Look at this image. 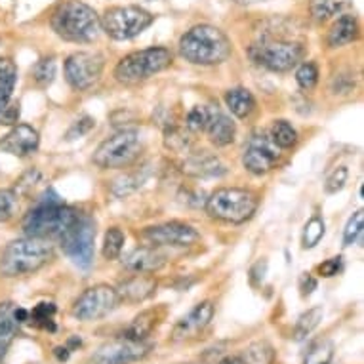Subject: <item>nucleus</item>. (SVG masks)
<instances>
[{"instance_id":"3","label":"nucleus","mask_w":364,"mask_h":364,"mask_svg":"<svg viewBox=\"0 0 364 364\" xmlns=\"http://www.w3.org/2000/svg\"><path fill=\"white\" fill-rule=\"evenodd\" d=\"M50 25L60 38L75 44L92 42L102 29L96 10L82 0H63L52 14Z\"/></svg>"},{"instance_id":"41","label":"nucleus","mask_w":364,"mask_h":364,"mask_svg":"<svg viewBox=\"0 0 364 364\" xmlns=\"http://www.w3.org/2000/svg\"><path fill=\"white\" fill-rule=\"evenodd\" d=\"M347 176H349V172H347L346 166L336 168L334 172L328 176V179H326V186H324L326 193H328V195H336V193H340L341 189L346 187Z\"/></svg>"},{"instance_id":"37","label":"nucleus","mask_w":364,"mask_h":364,"mask_svg":"<svg viewBox=\"0 0 364 364\" xmlns=\"http://www.w3.org/2000/svg\"><path fill=\"white\" fill-rule=\"evenodd\" d=\"M164 144L170 151H176V153H181V151L189 149L191 145V138L186 130L181 128H168L166 134H164Z\"/></svg>"},{"instance_id":"38","label":"nucleus","mask_w":364,"mask_h":364,"mask_svg":"<svg viewBox=\"0 0 364 364\" xmlns=\"http://www.w3.org/2000/svg\"><path fill=\"white\" fill-rule=\"evenodd\" d=\"M296 80L304 90H313L318 82V67L313 61H304L296 71Z\"/></svg>"},{"instance_id":"4","label":"nucleus","mask_w":364,"mask_h":364,"mask_svg":"<svg viewBox=\"0 0 364 364\" xmlns=\"http://www.w3.org/2000/svg\"><path fill=\"white\" fill-rule=\"evenodd\" d=\"M78 212L69 204L61 203L52 193V198H42L35 208L23 218V231L27 237L38 239H60L77 221Z\"/></svg>"},{"instance_id":"12","label":"nucleus","mask_w":364,"mask_h":364,"mask_svg":"<svg viewBox=\"0 0 364 364\" xmlns=\"http://www.w3.org/2000/svg\"><path fill=\"white\" fill-rule=\"evenodd\" d=\"M105 60L97 52H75L65 60V78L77 92L90 90L102 78Z\"/></svg>"},{"instance_id":"20","label":"nucleus","mask_w":364,"mask_h":364,"mask_svg":"<svg viewBox=\"0 0 364 364\" xmlns=\"http://www.w3.org/2000/svg\"><path fill=\"white\" fill-rule=\"evenodd\" d=\"M183 172L193 178H218L225 173V166L215 155H210L208 151H200L183 162Z\"/></svg>"},{"instance_id":"15","label":"nucleus","mask_w":364,"mask_h":364,"mask_svg":"<svg viewBox=\"0 0 364 364\" xmlns=\"http://www.w3.org/2000/svg\"><path fill=\"white\" fill-rule=\"evenodd\" d=\"M281 161V149L273 144V139L256 134L248 139L242 153V166L254 176H263L271 172Z\"/></svg>"},{"instance_id":"26","label":"nucleus","mask_w":364,"mask_h":364,"mask_svg":"<svg viewBox=\"0 0 364 364\" xmlns=\"http://www.w3.org/2000/svg\"><path fill=\"white\" fill-rule=\"evenodd\" d=\"M18 82V71L10 60L0 58V111L12 100V92Z\"/></svg>"},{"instance_id":"34","label":"nucleus","mask_w":364,"mask_h":364,"mask_svg":"<svg viewBox=\"0 0 364 364\" xmlns=\"http://www.w3.org/2000/svg\"><path fill=\"white\" fill-rule=\"evenodd\" d=\"M122 248H124V233L120 231L119 227H111V229H107V233L103 237V257H105V259H117V257L120 256Z\"/></svg>"},{"instance_id":"49","label":"nucleus","mask_w":364,"mask_h":364,"mask_svg":"<svg viewBox=\"0 0 364 364\" xmlns=\"http://www.w3.org/2000/svg\"><path fill=\"white\" fill-rule=\"evenodd\" d=\"M218 364H245V363H242V358L240 357H225Z\"/></svg>"},{"instance_id":"39","label":"nucleus","mask_w":364,"mask_h":364,"mask_svg":"<svg viewBox=\"0 0 364 364\" xmlns=\"http://www.w3.org/2000/svg\"><path fill=\"white\" fill-rule=\"evenodd\" d=\"M363 221H364V212L358 210L349 218L343 231V246H353L358 240L360 233H363Z\"/></svg>"},{"instance_id":"21","label":"nucleus","mask_w":364,"mask_h":364,"mask_svg":"<svg viewBox=\"0 0 364 364\" xmlns=\"http://www.w3.org/2000/svg\"><path fill=\"white\" fill-rule=\"evenodd\" d=\"M206 134H208V139L215 147H227L235 141V136H237V126L227 114L218 113V111H212L210 113L208 124H206Z\"/></svg>"},{"instance_id":"10","label":"nucleus","mask_w":364,"mask_h":364,"mask_svg":"<svg viewBox=\"0 0 364 364\" xmlns=\"http://www.w3.org/2000/svg\"><path fill=\"white\" fill-rule=\"evenodd\" d=\"M250 58L263 69L273 73H287L298 65L304 58V46L296 42L263 38L250 48Z\"/></svg>"},{"instance_id":"33","label":"nucleus","mask_w":364,"mask_h":364,"mask_svg":"<svg viewBox=\"0 0 364 364\" xmlns=\"http://www.w3.org/2000/svg\"><path fill=\"white\" fill-rule=\"evenodd\" d=\"M324 231H326V225H324V220L321 215H313L304 227V235H301V246L305 250L309 248H315L321 239L324 237Z\"/></svg>"},{"instance_id":"50","label":"nucleus","mask_w":364,"mask_h":364,"mask_svg":"<svg viewBox=\"0 0 364 364\" xmlns=\"http://www.w3.org/2000/svg\"><path fill=\"white\" fill-rule=\"evenodd\" d=\"M242 6H250V4H259V2H269V0H237Z\"/></svg>"},{"instance_id":"27","label":"nucleus","mask_w":364,"mask_h":364,"mask_svg":"<svg viewBox=\"0 0 364 364\" xmlns=\"http://www.w3.org/2000/svg\"><path fill=\"white\" fill-rule=\"evenodd\" d=\"M334 358V343L326 338L311 341L309 347L304 353L301 364H330Z\"/></svg>"},{"instance_id":"35","label":"nucleus","mask_w":364,"mask_h":364,"mask_svg":"<svg viewBox=\"0 0 364 364\" xmlns=\"http://www.w3.org/2000/svg\"><path fill=\"white\" fill-rule=\"evenodd\" d=\"M55 77V60L54 58H42L33 67V78L38 86H48Z\"/></svg>"},{"instance_id":"14","label":"nucleus","mask_w":364,"mask_h":364,"mask_svg":"<svg viewBox=\"0 0 364 364\" xmlns=\"http://www.w3.org/2000/svg\"><path fill=\"white\" fill-rule=\"evenodd\" d=\"M153 349L151 343L145 341H132L119 336L117 340H111L97 347V351L92 355L94 364H132L144 360Z\"/></svg>"},{"instance_id":"9","label":"nucleus","mask_w":364,"mask_h":364,"mask_svg":"<svg viewBox=\"0 0 364 364\" xmlns=\"http://www.w3.org/2000/svg\"><path fill=\"white\" fill-rule=\"evenodd\" d=\"M65 256L80 269H90L94 263V242H96V221L88 214L78 212L77 221L60 237Z\"/></svg>"},{"instance_id":"29","label":"nucleus","mask_w":364,"mask_h":364,"mask_svg":"<svg viewBox=\"0 0 364 364\" xmlns=\"http://www.w3.org/2000/svg\"><path fill=\"white\" fill-rule=\"evenodd\" d=\"M351 2L353 0H311L309 12L316 21H326L336 14L343 12Z\"/></svg>"},{"instance_id":"28","label":"nucleus","mask_w":364,"mask_h":364,"mask_svg":"<svg viewBox=\"0 0 364 364\" xmlns=\"http://www.w3.org/2000/svg\"><path fill=\"white\" fill-rule=\"evenodd\" d=\"M58 313V307L55 304H48V301H42V304L35 305L33 311H29V321L35 328L48 330V332H55L58 326H55L54 315Z\"/></svg>"},{"instance_id":"18","label":"nucleus","mask_w":364,"mask_h":364,"mask_svg":"<svg viewBox=\"0 0 364 364\" xmlns=\"http://www.w3.org/2000/svg\"><path fill=\"white\" fill-rule=\"evenodd\" d=\"M155 292L156 279L151 277V273H136L130 279H126L119 287V290H117L120 301H126V304L145 301V299H149Z\"/></svg>"},{"instance_id":"17","label":"nucleus","mask_w":364,"mask_h":364,"mask_svg":"<svg viewBox=\"0 0 364 364\" xmlns=\"http://www.w3.org/2000/svg\"><path fill=\"white\" fill-rule=\"evenodd\" d=\"M214 313L215 309L212 301H200V304H197L186 316H181L178 324L173 326L172 340L183 341L200 334L208 326L210 321L214 318Z\"/></svg>"},{"instance_id":"31","label":"nucleus","mask_w":364,"mask_h":364,"mask_svg":"<svg viewBox=\"0 0 364 364\" xmlns=\"http://www.w3.org/2000/svg\"><path fill=\"white\" fill-rule=\"evenodd\" d=\"M323 315H324L323 307H313V309H309L307 313H304V315L299 316L298 323H296V328H294V340L296 341L305 340V338H307V336H309L311 332L318 326V324H321Z\"/></svg>"},{"instance_id":"30","label":"nucleus","mask_w":364,"mask_h":364,"mask_svg":"<svg viewBox=\"0 0 364 364\" xmlns=\"http://www.w3.org/2000/svg\"><path fill=\"white\" fill-rule=\"evenodd\" d=\"M245 364H273L275 363V349L267 341H254L242 351Z\"/></svg>"},{"instance_id":"6","label":"nucleus","mask_w":364,"mask_h":364,"mask_svg":"<svg viewBox=\"0 0 364 364\" xmlns=\"http://www.w3.org/2000/svg\"><path fill=\"white\" fill-rule=\"evenodd\" d=\"M256 193L239 187H221L215 189L206 200V212L214 220L225 223H245L256 214Z\"/></svg>"},{"instance_id":"43","label":"nucleus","mask_w":364,"mask_h":364,"mask_svg":"<svg viewBox=\"0 0 364 364\" xmlns=\"http://www.w3.org/2000/svg\"><path fill=\"white\" fill-rule=\"evenodd\" d=\"M38 179H41V173H38V170H31V172L23 173V176H21V178L16 181L18 186H16V189H14V191H16V195H18V197L19 195H27V193H29L31 189L36 186V181H38Z\"/></svg>"},{"instance_id":"42","label":"nucleus","mask_w":364,"mask_h":364,"mask_svg":"<svg viewBox=\"0 0 364 364\" xmlns=\"http://www.w3.org/2000/svg\"><path fill=\"white\" fill-rule=\"evenodd\" d=\"M94 126H96V120L92 119V117H84V119L77 120V122L69 128V132H67V139L82 138V136H86V134L94 128Z\"/></svg>"},{"instance_id":"11","label":"nucleus","mask_w":364,"mask_h":364,"mask_svg":"<svg viewBox=\"0 0 364 364\" xmlns=\"http://www.w3.org/2000/svg\"><path fill=\"white\" fill-rule=\"evenodd\" d=\"M120 299L117 290L107 284H96V287L84 290L73 304V316L84 323L90 321H97L107 316L109 313H113L119 307Z\"/></svg>"},{"instance_id":"51","label":"nucleus","mask_w":364,"mask_h":364,"mask_svg":"<svg viewBox=\"0 0 364 364\" xmlns=\"http://www.w3.org/2000/svg\"><path fill=\"white\" fill-rule=\"evenodd\" d=\"M153 2H155V0H153Z\"/></svg>"},{"instance_id":"32","label":"nucleus","mask_w":364,"mask_h":364,"mask_svg":"<svg viewBox=\"0 0 364 364\" xmlns=\"http://www.w3.org/2000/svg\"><path fill=\"white\" fill-rule=\"evenodd\" d=\"M269 138L273 139V144L279 149H288V147H292L298 141V132H296V128L288 120H277L273 128H271V136Z\"/></svg>"},{"instance_id":"40","label":"nucleus","mask_w":364,"mask_h":364,"mask_svg":"<svg viewBox=\"0 0 364 364\" xmlns=\"http://www.w3.org/2000/svg\"><path fill=\"white\" fill-rule=\"evenodd\" d=\"M210 111L208 107H203V105H195V107L187 113V128L191 132H203L208 124L210 119Z\"/></svg>"},{"instance_id":"36","label":"nucleus","mask_w":364,"mask_h":364,"mask_svg":"<svg viewBox=\"0 0 364 364\" xmlns=\"http://www.w3.org/2000/svg\"><path fill=\"white\" fill-rule=\"evenodd\" d=\"M18 200L14 189H0V223H6L18 212Z\"/></svg>"},{"instance_id":"47","label":"nucleus","mask_w":364,"mask_h":364,"mask_svg":"<svg viewBox=\"0 0 364 364\" xmlns=\"http://www.w3.org/2000/svg\"><path fill=\"white\" fill-rule=\"evenodd\" d=\"M54 355H55V358L60 360V363H67V360H69V357H71V349H69L67 346H58L54 349Z\"/></svg>"},{"instance_id":"44","label":"nucleus","mask_w":364,"mask_h":364,"mask_svg":"<svg viewBox=\"0 0 364 364\" xmlns=\"http://www.w3.org/2000/svg\"><path fill=\"white\" fill-rule=\"evenodd\" d=\"M341 269H343V262H341V256H336V257H330L326 262H323L318 265V275L324 277V279H330V277H336L340 273Z\"/></svg>"},{"instance_id":"23","label":"nucleus","mask_w":364,"mask_h":364,"mask_svg":"<svg viewBox=\"0 0 364 364\" xmlns=\"http://www.w3.org/2000/svg\"><path fill=\"white\" fill-rule=\"evenodd\" d=\"M358 36V21L355 16L346 14L341 16L328 33V46L330 48H341L349 42H353Z\"/></svg>"},{"instance_id":"22","label":"nucleus","mask_w":364,"mask_h":364,"mask_svg":"<svg viewBox=\"0 0 364 364\" xmlns=\"http://www.w3.org/2000/svg\"><path fill=\"white\" fill-rule=\"evenodd\" d=\"M16 307L18 305L12 301H2L0 304V363L8 353L10 346L16 340L19 332V321L16 318Z\"/></svg>"},{"instance_id":"1","label":"nucleus","mask_w":364,"mask_h":364,"mask_svg":"<svg viewBox=\"0 0 364 364\" xmlns=\"http://www.w3.org/2000/svg\"><path fill=\"white\" fill-rule=\"evenodd\" d=\"M54 245L48 239L23 237L12 240L0 254V277L16 279L33 275L38 269L48 265L54 259Z\"/></svg>"},{"instance_id":"25","label":"nucleus","mask_w":364,"mask_h":364,"mask_svg":"<svg viewBox=\"0 0 364 364\" xmlns=\"http://www.w3.org/2000/svg\"><path fill=\"white\" fill-rule=\"evenodd\" d=\"M156 323H159V321H156V311H144V313H139V315L126 326L124 332L120 336L132 341H145L147 340V336H149L151 332H153V328L156 326Z\"/></svg>"},{"instance_id":"45","label":"nucleus","mask_w":364,"mask_h":364,"mask_svg":"<svg viewBox=\"0 0 364 364\" xmlns=\"http://www.w3.org/2000/svg\"><path fill=\"white\" fill-rule=\"evenodd\" d=\"M19 120V103H8L6 107L0 111V124L16 126Z\"/></svg>"},{"instance_id":"7","label":"nucleus","mask_w":364,"mask_h":364,"mask_svg":"<svg viewBox=\"0 0 364 364\" xmlns=\"http://www.w3.org/2000/svg\"><path fill=\"white\" fill-rule=\"evenodd\" d=\"M155 21V16L139 6L107 8L100 18V27L114 41H130L141 35Z\"/></svg>"},{"instance_id":"2","label":"nucleus","mask_w":364,"mask_h":364,"mask_svg":"<svg viewBox=\"0 0 364 364\" xmlns=\"http://www.w3.org/2000/svg\"><path fill=\"white\" fill-rule=\"evenodd\" d=\"M179 54L193 65H220L231 55V41L214 25H197L179 38Z\"/></svg>"},{"instance_id":"16","label":"nucleus","mask_w":364,"mask_h":364,"mask_svg":"<svg viewBox=\"0 0 364 364\" xmlns=\"http://www.w3.org/2000/svg\"><path fill=\"white\" fill-rule=\"evenodd\" d=\"M38 145H41V136L29 124H16L6 136H2V139H0V151H4L12 156H19V159H25V156L36 153Z\"/></svg>"},{"instance_id":"19","label":"nucleus","mask_w":364,"mask_h":364,"mask_svg":"<svg viewBox=\"0 0 364 364\" xmlns=\"http://www.w3.org/2000/svg\"><path fill=\"white\" fill-rule=\"evenodd\" d=\"M164 263H166V256L153 246H139L130 254H126L122 259V265L134 273H155Z\"/></svg>"},{"instance_id":"13","label":"nucleus","mask_w":364,"mask_h":364,"mask_svg":"<svg viewBox=\"0 0 364 364\" xmlns=\"http://www.w3.org/2000/svg\"><path fill=\"white\" fill-rule=\"evenodd\" d=\"M139 239L144 240L147 246L159 248V246H193L200 239V235L195 227L183 221H168V223H161V225H153L144 229L139 233Z\"/></svg>"},{"instance_id":"48","label":"nucleus","mask_w":364,"mask_h":364,"mask_svg":"<svg viewBox=\"0 0 364 364\" xmlns=\"http://www.w3.org/2000/svg\"><path fill=\"white\" fill-rule=\"evenodd\" d=\"M82 346V340H80V338H78V336H73V338H69V341H67V347H69V349H75V347H80Z\"/></svg>"},{"instance_id":"24","label":"nucleus","mask_w":364,"mask_h":364,"mask_svg":"<svg viewBox=\"0 0 364 364\" xmlns=\"http://www.w3.org/2000/svg\"><path fill=\"white\" fill-rule=\"evenodd\" d=\"M225 105L237 119H246L256 109V100L246 88H233L225 92Z\"/></svg>"},{"instance_id":"5","label":"nucleus","mask_w":364,"mask_h":364,"mask_svg":"<svg viewBox=\"0 0 364 364\" xmlns=\"http://www.w3.org/2000/svg\"><path fill=\"white\" fill-rule=\"evenodd\" d=\"M173 54L164 46L138 50L124 55L114 67V78L120 84H139L147 78L155 77L156 73L164 71L172 65Z\"/></svg>"},{"instance_id":"46","label":"nucleus","mask_w":364,"mask_h":364,"mask_svg":"<svg viewBox=\"0 0 364 364\" xmlns=\"http://www.w3.org/2000/svg\"><path fill=\"white\" fill-rule=\"evenodd\" d=\"M299 290H301V296L307 298L313 294V290H316V279L311 273H304V277L299 279Z\"/></svg>"},{"instance_id":"8","label":"nucleus","mask_w":364,"mask_h":364,"mask_svg":"<svg viewBox=\"0 0 364 364\" xmlns=\"http://www.w3.org/2000/svg\"><path fill=\"white\" fill-rule=\"evenodd\" d=\"M141 153V139L136 130H120L107 138L94 153V164L103 170L130 166Z\"/></svg>"}]
</instances>
